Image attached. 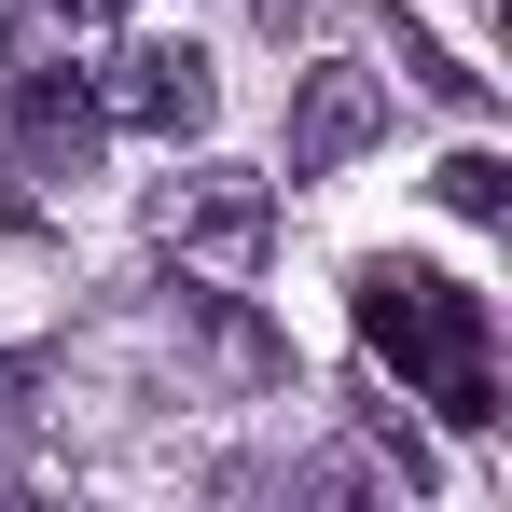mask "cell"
<instances>
[{
	"mask_svg": "<svg viewBox=\"0 0 512 512\" xmlns=\"http://www.w3.org/2000/svg\"><path fill=\"white\" fill-rule=\"evenodd\" d=\"M346 305H360V346L402 374V388H429L457 429H499V360H485V291H457V277H429V263H360L346 277Z\"/></svg>",
	"mask_w": 512,
	"mask_h": 512,
	"instance_id": "6da1fadb",
	"label": "cell"
},
{
	"mask_svg": "<svg viewBox=\"0 0 512 512\" xmlns=\"http://www.w3.org/2000/svg\"><path fill=\"white\" fill-rule=\"evenodd\" d=\"M153 250H167L180 277H250V263L277 250V180L263 167H180V180H153Z\"/></svg>",
	"mask_w": 512,
	"mask_h": 512,
	"instance_id": "7a4b0ae2",
	"label": "cell"
},
{
	"mask_svg": "<svg viewBox=\"0 0 512 512\" xmlns=\"http://www.w3.org/2000/svg\"><path fill=\"white\" fill-rule=\"evenodd\" d=\"M167 333H180V360H194L222 402H263V388H291V333L263 319L250 291H222V277H180Z\"/></svg>",
	"mask_w": 512,
	"mask_h": 512,
	"instance_id": "3957f363",
	"label": "cell"
},
{
	"mask_svg": "<svg viewBox=\"0 0 512 512\" xmlns=\"http://www.w3.org/2000/svg\"><path fill=\"white\" fill-rule=\"evenodd\" d=\"M97 111L125 125V139H208V111H222V84H208V56L194 42H139V56H111L97 70Z\"/></svg>",
	"mask_w": 512,
	"mask_h": 512,
	"instance_id": "277c9868",
	"label": "cell"
},
{
	"mask_svg": "<svg viewBox=\"0 0 512 512\" xmlns=\"http://www.w3.org/2000/svg\"><path fill=\"white\" fill-rule=\"evenodd\" d=\"M374 125H388V84L360 70V56H319L305 84H291V180H333L374 153Z\"/></svg>",
	"mask_w": 512,
	"mask_h": 512,
	"instance_id": "5b68a950",
	"label": "cell"
},
{
	"mask_svg": "<svg viewBox=\"0 0 512 512\" xmlns=\"http://www.w3.org/2000/svg\"><path fill=\"white\" fill-rule=\"evenodd\" d=\"M97 139H111L97 84H70V70H28V84H14V167L28 180H84Z\"/></svg>",
	"mask_w": 512,
	"mask_h": 512,
	"instance_id": "8992f818",
	"label": "cell"
},
{
	"mask_svg": "<svg viewBox=\"0 0 512 512\" xmlns=\"http://www.w3.org/2000/svg\"><path fill=\"white\" fill-rule=\"evenodd\" d=\"M429 194H443L457 222H499V208H512V167H499V153H443V180H429Z\"/></svg>",
	"mask_w": 512,
	"mask_h": 512,
	"instance_id": "52a82bcc",
	"label": "cell"
},
{
	"mask_svg": "<svg viewBox=\"0 0 512 512\" xmlns=\"http://www.w3.org/2000/svg\"><path fill=\"white\" fill-rule=\"evenodd\" d=\"M28 14H42V42H70V56H84L97 28H125V0H28Z\"/></svg>",
	"mask_w": 512,
	"mask_h": 512,
	"instance_id": "ba28073f",
	"label": "cell"
},
{
	"mask_svg": "<svg viewBox=\"0 0 512 512\" xmlns=\"http://www.w3.org/2000/svg\"><path fill=\"white\" fill-rule=\"evenodd\" d=\"M402 70H416L429 97H457V111H471V97H485V84H471V70H457V56H443V42H416V28H402Z\"/></svg>",
	"mask_w": 512,
	"mask_h": 512,
	"instance_id": "9c48e42d",
	"label": "cell"
},
{
	"mask_svg": "<svg viewBox=\"0 0 512 512\" xmlns=\"http://www.w3.org/2000/svg\"><path fill=\"white\" fill-rule=\"evenodd\" d=\"M28 388H42V360H28V346H0V429L28 416Z\"/></svg>",
	"mask_w": 512,
	"mask_h": 512,
	"instance_id": "30bf717a",
	"label": "cell"
},
{
	"mask_svg": "<svg viewBox=\"0 0 512 512\" xmlns=\"http://www.w3.org/2000/svg\"><path fill=\"white\" fill-rule=\"evenodd\" d=\"M0 70H14V0H0Z\"/></svg>",
	"mask_w": 512,
	"mask_h": 512,
	"instance_id": "8fae6325",
	"label": "cell"
}]
</instances>
